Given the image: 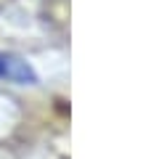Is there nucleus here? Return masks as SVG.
Masks as SVG:
<instances>
[{
	"mask_svg": "<svg viewBox=\"0 0 159 159\" xmlns=\"http://www.w3.org/2000/svg\"><path fill=\"white\" fill-rule=\"evenodd\" d=\"M0 80H8L16 85H34L37 74L24 58L11 56V53H0Z\"/></svg>",
	"mask_w": 159,
	"mask_h": 159,
	"instance_id": "1",
	"label": "nucleus"
}]
</instances>
